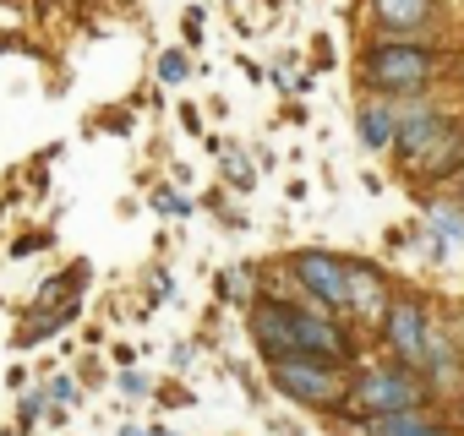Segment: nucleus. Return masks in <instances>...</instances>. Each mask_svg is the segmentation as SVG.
Returning <instances> with one entry per match:
<instances>
[{
    "label": "nucleus",
    "instance_id": "nucleus-1",
    "mask_svg": "<svg viewBox=\"0 0 464 436\" xmlns=\"http://www.w3.org/2000/svg\"><path fill=\"white\" fill-rule=\"evenodd\" d=\"M442 71V50L431 39H372L361 50V82L372 99H420Z\"/></svg>",
    "mask_w": 464,
    "mask_h": 436
},
{
    "label": "nucleus",
    "instance_id": "nucleus-2",
    "mask_svg": "<svg viewBox=\"0 0 464 436\" xmlns=\"http://www.w3.org/2000/svg\"><path fill=\"white\" fill-rule=\"evenodd\" d=\"M431 398V382L415 371V365H372V371H355L350 393L334 403L339 414L350 420H377V414H404V409H420Z\"/></svg>",
    "mask_w": 464,
    "mask_h": 436
},
{
    "label": "nucleus",
    "instance_id": "nucleus-3",
    "mask_svg": "<svg viewBox=\"0 0 464 436\" xmlns=\"http://www.w3.org/2000/svg\"><path fill=\"white\" fill-rule=\"evenodd\" d=\"M268 382H274V393H285L295 403H312V409H334L350 393V382L339 376V365L334 360H312V355L268 360Z\"/></svg>",
    "mask_w": 464,
    "mask_h": 436
},
{
    "label": "nucleus",
    "instance_id": "nucleus-4",
    "mask_svg": "<svg viewBox=\"0 0 464 436\" xmlns=\"http://www.w3.org/2000/svg\"><path fill=\"white\" fill-rule=\"evenodd\" d=\"M290 273H295V284L312 295L317 311H334V317L350 311V257H334V251H295V257H290Z\"/></svg>",
    "mask_w": 464,
    "mask_h": 436
},
{
    "label": "nucleus",
    "instance_id": "nucleus-5",
    "mask_svg": "<svg viewBox=\"0 0 464 436\" xmlns=\"http://www.w3.org/2000/svg\"><path fill=\"white\" fill-rule=\"evenodd\" d=\"M290 355H312V360L350 365V360H355V338L334 322V311H306V306H295V311H290Z\"/></svg>",
    "mask_w": 464,
    "mask_h": 436
},
{
    "label": "nucleus",
    "instance_id": "nucleus-6",
    "mask_svg": "<svg viewBox=\"0 0 464 436\" xmlns=\"http://www.w3.org/2000/svg\"><path fill=\"white\" fill-rule=\"evenodd\" d=\"M426 338H431L426 300H420V295H393V306H388V317H382V344L393 349V360L420 371V360H426Z\"/></svg>",
    "mask_w": 464,
    "mask_h": 436
},
{
    "label": "nucleus",
    "instance_id": "nucleus-7",
    "mask_svg": "<svg viewBox=\"0 0 464 436\" xmlns=\"http://www.w3.org/2000/svg\"><path fill=\"white\" fill-rule=\"evenodd\" d=\"M442 126H448V115L420 93V99H410L404 109H399V131H393V158H399V169H415L426 153H431V142L442 137Z\"/></svg>",
    "mask_w": 464,
    "mask_h": 436
},
{
    "label": "nucleus",
    "instance_id": "nucleus-8",
    "mask_svg": "<svg viewBox=\"0 0 464 436\" xmlns=\"http://www.w3.org/2000/svg\"><path fill=\"white\" fill-rule=\"evenodd\" d=\"M442 23L437 0H372V28L382 39H426Z\"/></svg>",
    "mask_w": 464,
    "mask_h": 436
},
{
    "label": "nucleus",
    "instance_id": "nucleus-9",
    "mask_svg": "<svg viewBox=\"0 0 464 436\" xmlns=\"http://www.w3.org/2000/svg\"><path fill=\"white\" fill-rule=\"evenodd\" d=\"M415 180L420 185H448V180H464V120L448 115L442 137L431 142V153L415 164Z\"/></svg>",
    "mask_w": 464,
    "mask_h": 436
},
{
    "label": "nucleus",
    "instance_id": "nucleus-10",
    "mask_svg": "<svg viewBox=\"0 0 464 436\" xmlns=\"http://www.w3.org/2000/svg\"><path fill=\"white\" fill-rule=\"evenodd\" d=\"M388 306H393V295H388L382 268H372V262H350V311L372 322V317H388Z\"/></svg>",
    "mask_w": 464,
    "mask_h": 436
},
{
    "label": "nucleus",
    "instance_id": "nucleus-11",
    "mask_svg": "<svg viewBox=\"0 0 464 436\" xmlns=\"http://www.w3.org/2000/svg\"><path fill=\"white\" fill-rule=\"evenodd\" d=\"M355 131H361V147L388 153V147H393V131H399V109H393V99H372V104H361Z\"/></svg>",
    "mask_w": 464,
    "mask_h": 436
},
{
    "label": "nucleus",
    "instance_id": "nucleus-12",
    "mask_svg": "<svg viewBox=\"0 0 464 436\" xmlns=\"http://www.w3.org/2000/svg\"><path fill=\"white\" fill-rule=\"evenodd\" d=\"M366 431H372V436H448V425H442L437 414H426V409L377 414V420H366Z\"/></svg>",
    "mask_w": 464,
    "mask_h": 436
},
{
    "label": "nucleus",
    "instance_id": "nucleus-13",
    "mask_svg": "<svg viewBox=\"0 0 464 436\" xmlns=\"http://www.w3.org/2000/svg\"><path fill=\"white\" fill-rule=\"evenodd\" d=\"M218 300L252 311V306L263 300V295H257V273H252V268H229V273H218Z\"/></svg>",
    "mask_w": 464,
    "mask_h": 436
},
{
    "label": "nucleus",
    "instance_id": "nucleus-14",
    "mask_svg": "<svg viewBox=\"0 0 464 436\" xmlns=\"http://www.w3.org/2000/svg\"><path fill=\"white\" fill-rule=\"evenodd\" d=\"M431 230H437L442 246H464V207L437 202V207H431Z\"/></svg>",
    "mask_w": 464,
    "mask_h": 436
},
{
    "label": "nucleus",
    "instance_id": "nucleus-15",
    "mask_svg": "<svg viewBox=\"0 0 464 436\" xmlns=\"http://www.w3.org/2000/svg\"><path fill=\"white\" fill-rule=\"evenodd\" d=\"M153 71H159V82H169V88H180V82H186V77H191V61H186V55H180V50H164V55H159V66H153Z\"/></svg>",
    "mask_w": 464,
    "mask_h": 436
},
{
    "label": "nucleus",
    "instance_id": "nucleus-16",
    "mask_svg": "<svg viewBox=\"0 0 464 436\" xmlns=\"http://www.w3.org/2000/svg\"><path fill=\"white\" fill-rule=\"evenodd\" d=\"M224 180H229V185H241V191H252V185H257L252 158H246V153H229V158H224Z\"/></svg>",
    "mask_w": 464,
    "mask_h": 436
},
{
    "label": "nucleus",
    "instance_id": "nucleus-17",
    "mask_svg": "<svg viewBox=\"0 0 464 436\" xmlns=\"http://www.w3.org/2000/svg\"><path fill=\"white\" fill-rule=\"evenodd\" d=\"M44 393H50V403H55V409H72V403H77V398H82V393H77V382H72V376H55V382H50V387H44Z\"/></svg>",
    "mask_w": 464,
    "mask_h": 436
},
{
    "label": "nucleus",
    "instance_id": "nucleus-18",
    "mask_svg": "<svg viewBox=\"0 0 464 436\" xmlns=\"http://www.w3.org/2000/svg\"><path fill=\"white\" fill-rule=\"evenodd\" d=\"M44 403H50V393H28V398H23V403H17V425H23V431H28V425H34V420H39V414H44Z\"/></svg>",
    "mask_w": 464,
    "mask_h": 436
},
{
    "label": "nucleus",
    "instance_id": "nucleus-19",
    "mask_svg": "<svg viewBox=\"0 0 464 436\" xmlns=\"http://www.w3.org/2000/svg\"><path fill=\"white\" fill-rule=\"evenodd\" d=\"M121 387H126L131 398H148V376H142V371H131V365H121Z\"/></svg>",
    "mask_w": 464,
    "mask_h": 436
},
{
    "label": "nucleus",
    "instance_id": "nucleus-20",
    "mask_svg": "<svg viewBox=\"0 0 464 436\" xmlns=\"http://www.w3.org/2000/svg\"><path fill=\"white\" fill-rule=\"evenodd\" d=\"M153 207H159V213H186V202H180L169 185H159V191H153Z\"/></svg>",
    "mask_w": 464,
    "mask_h": 436
},
{
    "label": "nucleus",
    "instance_id": "nucleus-21",
    "mask_svg": "<svg viewBox=\"0 0 464 436\" xmlns=\"http://www.w3.org/2000/svg\"><path fill=\"white\" fill-rule=\"evenodd\" d=\"M180 28H186V39H191V44H202V12H197V6L180 17Z\"/></svg>",
    "mask_w": 464,
    "mask_h": 436
},
{
    "label": "nucleus",
    "instance_id": "nucleus-22",
    "mask_svg": "<svg viewBox=\"0 0 464 436\" xmlns=\"http://www.w3.org/2000/svg\"><path fill=\"white\" fill-rule=\"evenodd\" d=\"M121 436H153V431H142V425H121Z\"/></svg>",
    "mask_w": 464,
    "mask_h": 436
},
{
    "label": "nucleus",
    "instance_id": "nucleus-23",
    "mask_svg": "<svg viewBox=\"0 0 464 436\" xmlns=\"http://www.w3.org/2000/svg\"><path fill=\"white\" fill-rule=\"evenodd\" d=\"M153 436H175V431H153Z\"/></svg>",
    "mask_w": 464,
    "mask_h": 436
},
{
    "label": "nucleus",
    "instance_id": "nucleus-24",
    "mask_svg": "<svg viewBox=\"0 0 464 436\" xmlns=\"http://www.w3.org/2000/svg\"><path fill=\"white\" fill-rule=\"evenodd\" d=\"M459 338H464V317H459Z\"/></svg>",
    "mask_w": 464,
    "mask_h": 436
},
{
    "label": "nucleus",
    "instance_id": "nucleus-25",
    "mask_svg": "<svg viewBox=\"0 0 464 436\" xmlns=\"http://www.w3.org/2000/svg\"><path fill=\"white\" fill-rule=\"evenodd\" d=\"M459 185H464V180H459Z\"/></svg>",
    "mask_w": 464,
    "mask_h": 436
}]
</instances>
